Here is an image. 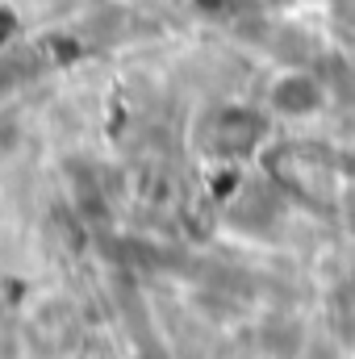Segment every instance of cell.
Returning a JSON list of instances; mask_svg holds the SVG:
<instances>
[{"mask_svg":"<svg viewBox=\"0 0 355 359\" xmlns=\"http://www.w3.org/2000/svg\"><path fill=\"white\" fill-rule=\"evenodd\" d=\"M264 134V121L247 109H222L213 121H209V147L217 155H234V151H247L255 138Z\"/></svg>","mask_w":355,"mask_h":359,"instance_id":"obj_1","label":"cell"},{"mask_svg":"<svg viewBox=\"0 0 355 359\" xmlns=\"http://www.w3.org/2000/svg\"><path fill=\"white\" fill-rule=\"evenodd\" d=\"M272 104L280 109V113H314L318 104H322V88L309 80V76H284L276 88H272Z\"/></svg>","mask_w":355,"mask_h":359,"instance_id":"obj_2","label":"cell"},{"mask_svg":"<svg viewBox=\"0 0 355 359\" xmlns=\"http://www.w3.org/2000/svg\"><path fill=\"white\" fill-rule=\"evenodd\" d=\"M17 142H21L17 121H13V117H0V159H8V155L17 151Z\"/></svg>","mask_w":355,"mask_h":359,"instance_id":"obj_3","label":"cell"}]
</instances>
